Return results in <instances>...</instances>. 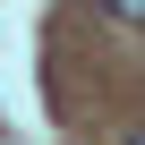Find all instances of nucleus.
Listing matches in <instances>:
<instances>
[{
    "label": "nucleus",
    "instance_id": "obj_1",
    "mask_svg": "<svg viewBox=\"0 0 145 145\" xmlns=\"http://www.w3.org/2000/svg\"><path fill=\"white\" fill-rule=\"evenodd\" d=\"M103 9H111L120 26H145V0H103Z\"/></svg>",
    "mask_w": 145,
    "mask_h": 145
},
{
    "label": "nucleus",
    "instance_id": "obj_2",
    "mask_svg": "<svg viewBox=\"0 0 145 145\" xmlns=\"http://www.w3.org/2000/svg\"><path fill=\"white\" fill-rule=\"evenodd\" d=\"M128 145H145V137H128Z\"/></svg>",
    "mask_w": 145,
    "mask_h": 145
}]
</instances>
